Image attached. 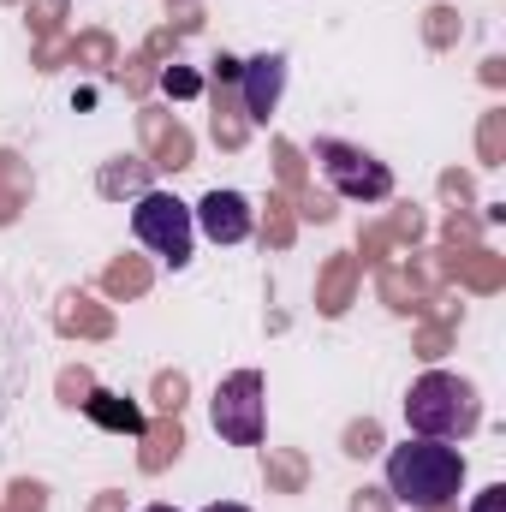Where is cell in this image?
Wrapping results in <instances>:
<instances>
[{
	"mask_svg": "<svg viewBox=\"0 0 506 512\" xmlns=\"http://www.w3.org/2000/svg\"><path fill=\"white\" fill-rule=\"evenodd\" d=\"M465 489V453L447 447V441H423V435H405L393 453H387V495L411 512H441L459 501Z\"/></svg>",
	"mask_w": 506,
	"mask_h": 512,
	"instance_id": "cell-1",
	"label": "cell"
},
{
	"mask_svg": "<svg viewBox=\"0 0 506 512\" xmlns=\"http://www.w3.org/2000/svg\"><path fill=\"white\" fill-rule=\"evenodd\" d=\"M477 423H483L477 387L465 376H453V370H429L405 393V429L423 435V441H453V435H471Z\"/></svg>",
	"mask_w": 506,
	"mask_h": 512,
	"instance_id": "cell-2",
	"label": "cell"
},
{
	"mask_svg": "<svg viewBox=\"0 0 506 512\" xmlns=\"http://www.w3.org/2000/svg\"><path fill=\"white\" fill-rule=\"evenodd\" d=\"M310 155H316L322 179H328L346 203H381V197H393V167L376 161L370 149H358V143H346V137H316Z\"/></svg>",
	"mask_w": 506,
	"mask_h": 512,
	"instance_id": "cell-3",
	"label": "cell"
},
{
	"mask_svg": "<svg viewBox=\"0 0 506 512\" xmlns=\"http://www.w3.org/2000/svg\"><path fill=\"white\" fill-rule=\"evenodd\" d=\"M209 417H215V435L227 447H262V435H268V387H262V370L221 376L215 399H209Z\"/></svg>",
	"mask_w": 506,
	"mask_h": 512,
	"instance_id": "cell-4",
	"label": "cell"
},
{
	"mask_svg": "<svg viewBox=\"0 0 506 512\" xmlns=\"http://www.w3.org/2000/svg\"><path fill=\"white\" fill-rule=\"evenodd\" d=\"M131 233H137L143 251H155L167 268H185L191 245H197V221H191V209L173 191H143L137 209H131Z\"/></svg>",
	"mask_w": 506,
	"mask_h": 512,
	"instance_id": "cell-5",
	"label": "cell"
},
{
	"mask_svg": "<svg viewBox=\"0 0 506 512\" xmlns=\"http://www.w3.org/2000/svg\"><path fill=\"white\" fill-rule=\"evenodd\" d=\"M191 221H197V233L215 239V245H245L256 233V209L239 191H209V197L191 209Z\"/></svg>",
	"mask_w": 506,
	"mask_h": 512,
	"instance_id": "cell-6",
	"label": "cell"
},
{
	"mask_svg": "<svg viewBox=\"0 0 506 512\" xmlns=\"http://www.w3.org/2000/svg\"><path fill=\"white\" fill-rule=\"evenodd\" d=\"M239 84H245V114L251 120H268L274 102H280V90H286V60L280 54H256V60H245Z\"/></svg>",
	"mask_w": 506,
	"mask_h": 512,
	"instance_id": "cell-7",
	"label": "cell"
},
{
	"mask_svg": "<svg viewBox=\"0 0 506 512\" xmlns=\"http://www.w3.org/2000/svg\"><path fill=\"white\" fill-rule=\"evenodd\" d=\"M84 411H90L96 423H108V429H126V435H143V411H137V405H120L114 393H90V399H84Z\"/></svg>",
	"mask_w": 506,
	"mask_h": 512,
	"instance_id": "cell-8",
	"label": "cell"
},
{
	"mask_svg": "<svg viewBox=\"0 0 506 512\" xmlns=\"http://www.w3.org/2000/svg\"><path fill=\"white\" fill-rule=\"evenodd\" d=\"M471 512H506V483H489L483 495H477V507Z\"/></svg>",
	"mask_w": 506,
	"mask_h": 512,
	"instance_id": "cell-9",
	"label": "cell"
},
{
	"mask_svg": "<svg viewBox=\"0 0 506 512\" xmlns=\"http://www.w3.org/2000/svg\"><path fill=\"white\" fill-rule=\"evenodd\" d=\"M203 512H251V507H239V501H215V507H203Z\"/></svg>",
	"mask_w": 506,
	"mask_h": 512,
	"instance_id": "cell-10",
	"label": "cell"
},
{
	"mask_svg": "<svg viewBox=\"0 0 506 512\" xmlns=\"http://www.w3.org/2000/svg\"><path fill=\"white\" fill-rule=\"evenodd\" d=\"M137 512H179V507H167V501H155V507H137Z\"/></svg>",
	"mask_w": 506,
	"mask_h": 512,
	"instance_id": "cell-11",
	"label": "cell"
}]
</instances>
